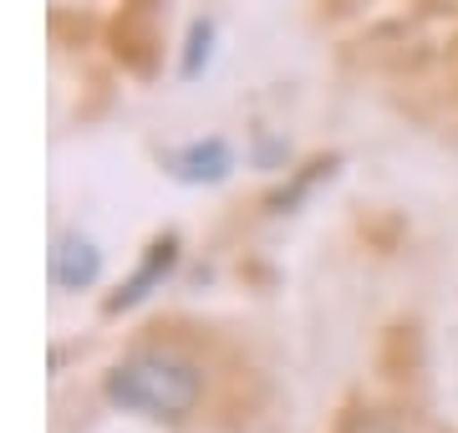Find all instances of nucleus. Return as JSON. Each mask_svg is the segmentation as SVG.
Instances as JSON below:
<instances>
[{
  "mask_svg": "<svg viewBox=\"0 0 458 433\" xmlns=\"http://www.w3.org/2000/svg\"><path fill=\"white\" fill-rule=\"evenodd\" d=\"M168 266H174V240H164V245H153V255H148V266L138 270V281H132L128 291H123V296L113 301V306H132V301H143V296H148V285L158 281V276H164Z\"/></svg>",
  "mask_w": 458,
  "mask_h": 433,
  "instance_id": "20e7f679",
  "label": "nucleus"
},
{
  "mask_svg": "<svg viewBox=\"0 0 458 433\" xmlns=\"http://www.w3.org/2000/svg\"><path fill=\"white\" fill-rule=\"evenodd\" d=\"M102 276V250L87 240V234H62L56 250H51V281L62 291H87L98 285Z\"/></svg>",
  "mask_w": 458,
  "mask_h": 433,
  "instance_id": "f03ea898",
  "label": "nucleus"
},
{
  "mask_svg": "<svg viewBox=\"0 0 458 433\" xmlns=\"http://www.w3.org/2000/svg\"><path fill=\"white\" fill-rule=\"evenodd\" d=\"M199 393V367L183 362L179 352H132L107 372V398L123 413H143V418H183L194 413Z\"/></svg>",
  "mask_w": 458,
  "mask_h": 433,
  "instance_id": "f257e3e1",
  "label": "nucleus"
},
{
  "mask_svg": "<svg viewBox=\"0 0 458 433\" xmlns=\"http://www.w3.org/2000/svg\"><path fill=\"white\" fill-rule=\"evenodd\" d=\"M229 149L225 138H199V143H189L183 153H174V174H179L183 183H219L229 174Z\"/></svg>",
  "mask_w": 458,
  "mask_h": 433,
  "instance_id": "7ed1b4c3",
  "label": "nucleus"
},
{
  "mask_svg": "<svg viewBox=\"0 0 458 433\" xmlns=\"http://www.w3.org/2000/svg\"><path fill=\"white\" fill-rule=\"evenodd\" d=\"M342 433H397L387 418H377V413H357V418H346V429Z\"/></svg>",
  "mask_w": 458,
  "mask_h": 433,
  "instance_id": "423d86ee",
  "label": "nucleus"
},
{
  "mask_svg": "<svg viewBox=\"0 0 458 433\" xmlns=\"http://www.w3.org/2000/svg\"><path fill=\"white\" fill-rule=\"evenodd\" d=\"M209 41H214V26H209V21H199L194 36H189V62H183V77H199V67L209 62Z\"/></svg>",
  "mask_w": 458,
  "mask_h": 433,
  "instance_id": "39448f33",
  "label": "nucleus"
}]
</instances>
